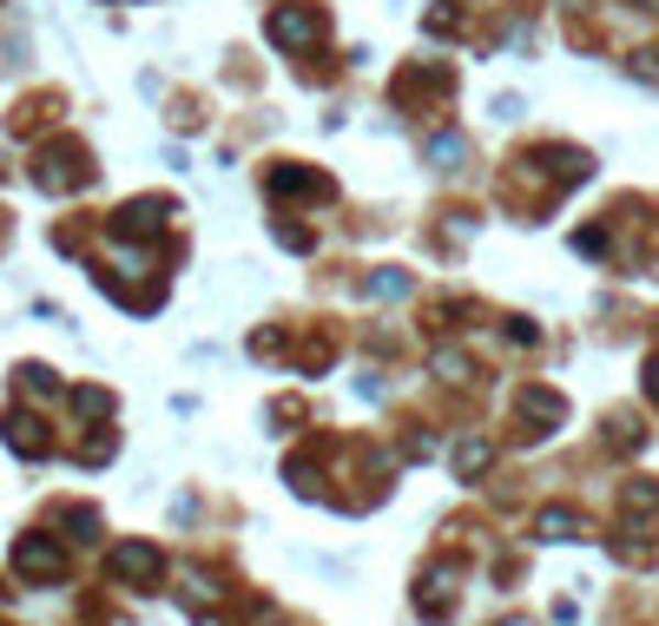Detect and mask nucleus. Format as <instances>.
<instances>
[{"instance_id":"nucleus-1","label":"nucleus","mask_w":659,"mask_h":626,"mask_svg":"<svg viewBox=\"0 0 659 626\" xmlns=\"http://www.w3.org/2000/svg\"><path fill=\"white\" fill-rule=\"evenodd\" d=\"M264 33H271L284 53H310V46L323 40V20H317L310 7H277V13L264 20Z\"/></svg>"},{"instance_id":"nucleus-2","label":"nucleus","mask_w":659,"mask_h":626,"mask_svg":"<svg viewBox=\"0 0 659 626\" xmlns=\"http://www.w3.org/2000/svg\"><path fill=\"white\" fill-rule=\"evenodd\" d=\"M112 574H119V581H132V587H158L165 554H158L152 541H119V548H112Z\"/></svg>"},{"instance_id":"nucleus-3","label":"nucleus","mask_w":659,"mask_h":626,"mask_svg":"<svg viewBox=\"0 0 659 626\" xmlns=\"http://www.w3.org/2000/svg\"><path fill=\"white\" fill-rule=\"evenodd\" d=\"M13 574H26V581H59V574H66V554H59L46 535H26V541H13Z\"/></svg>"},{"instance_id":"nucleus-4","label":"nucleus","mask_w":659,"mask_h":626,"mask_svg":"<svg viewBox=\"0 0 659 626\" xmlns=\"http://www.w3.org/2000/svg\"><path fill=\"white\" fill-rule=\"evenodd\" d=\"M165 218H172V205H165V198H132V205L112 218V231H119V238H158V231H165Z\"/></svg>"},{"instance_id":"nucleus-5","label":"nucleus","mask_w":659,"mask_h":626,"mask_svg":"<svg viewBox=\"0 0 659 626\" xmlns=\"http://www.w3.org/2000/svg\"><path fill=\"white\" fill-rule=\"evenodd\" d=\"M86 178H92V165H86L73 145L46 152V165H40V185H46V191H73V185H86Z\"/></svg>"},{"instance_id":"nucleus-6","label":"nucleus","mask_w":659,"mask_h":626,"mask_svg":"<svg viewBox=\"0 0 659 626\" xmlns=\"http://www.w3.org/2000/svg\"><path fill=\"white\" fill-rule=\"evenodd\" d=\"M449 587H455V561H449V568H436V574L422 581V594H416L422 620H442V614H449Z\"/></svg>"},{"instance_id":"nucleus-7","label":"nucleus","mask_w":659,"mask_h":626,"mask_svg":"<svg viewBox=\"0 0 659 626\" xmlns=\"http://www.w3.org/2000/svg\"><path fill=\"white\" fill-rule=\"evenodd\" d=\"M7 449H20V455H46V429H40V416H7Z\"/></svg>"},{"instance_id":"nucleus-8","label":"nucleus","mask_w":659,"mask_h":626,"mask_svg":"<svg viewBox=\"0 0 659 626\" xmlns=\"http://www.w3.org/2000/svg\"><path fill=\"white\" fill-rule=\"evenodd\" d=\"M535 535H541V541H581V535H587V521H581L574 508H541Z\"/></svg>"},{"instance_id":"nucleus-9","label":"nucleus","mask_w":659,"mask_h":626,"mask_svg":"<svg viewBox=\"0 0 659 626\" xmlns=\"http://www.w3.org/2000/svg\"><path fill=\"white\" fill-rule=\"evenodd\" d=\"M469 158V145H462V132H442V139H429V165H442V172H455Z\"/></svg>"},{"instance_id":"nucleus-10","label":"nucleus","mask_w":659,"mask_h":626,"mask_svg":"<svg viewBox=\"0 0 659 626\" xmlns=\"http://www.w3.org/2000/svg\"><path fill=\"white\" fill-rule=\"evenodd\" d=\"M521 403H528V416H535V422H561V416H568V403H561L554 389H528Z\"/></svg>"},{"instance_id":"nucleus-11","label":"nucleus","mask_w":659,"mask_h":626,"mask_svg":"<svg viewBox=\"0 0 659 626\" xmlns=\"http://www.w3.org/2000/svg\"><path fill=\"white\" fill-rule=\"evenodd\" d=\"M436 376H449V383H469V376H475V363H469L462 350H436Z\"/></svg>"},{"instance_id":"nucleus-12","label":"nucleus","mask_w":659,"mask_h":626,"mask_svg":"<svg viewBox=\"0 0 659 626\" xmlns=\"http://www.w3.org/2000/svg\"><path fill=\"white\" fill-rule=\"evenodd\" d=\"M488 469V442H462V455H455V475L469 482V475H482Z\"/></svg>"},{"instance_id":"nucleus-13","label":"nucleus","mask_w":659,"mask_h":626,"mask_svg":"<svg viewBox=\"0 0 659 626\" xmlns=\"http://www.w3.org/2000/svg\"><path fill=\"white\" fill-rule=\"evenodd\" d=\"M271 191H317V178L297 172V165H284V172H271Z\"/></svg>"},{"instance_id":"nucleus-14","label":"nucleus","mask_w":659,"mask_h":626,"mask_svg":"<svg viewBox=\"0 0 659 626\" xmlns=\"http://www.w3.org/2000/svg\"><path fill=\"white\" fill-rule=\"evenodd\" d=\"M73 409H79V416H112V396H106V389H79Z\"/></svg>"},{"instance_id":"nucleus-15","label":"nucleus","mask_w":659,"mask_h":626,"mask_svg":"<svg viewBox=\"0 0 659 626\" xmlns=\"http://www.w3.org/2000/svg\"><path fill=\"white\" fill-rule=\"evenodd\" d=\"M185 601H191V607H205V601H218V587H211L205 574H185Z\"/></svg>"},{"instance_id":"nucleus-16","label":"nucleus","mask_w":659,"mask_h":626,"mask_svg":"<svg viewBox=\"0 0 659 626\" xmlns=\"http://www.w3.org/2000/svg\"><path fill=\"white\" fill-rule=\"evenodd\" d=\"M20 383H26V389H33V396H46V389H59V383H53V376H46V370H40V363H26V370H20Z\"/></svg>"},{"instance_id":"nucleus-17","label":"nucleus","mask_w":659,"mask_h":626,"mask_svg":"<svg viewBox=\"0 0 659 626\" xmlns=\"http://www.w3.org/2000/svg\"><path fill=\"white\" fill-rule=\"evenodd\" d=\"M627 508H659V488L653 482H634V488H627Z\"/></svg>"},{"instance_id":"nucleus-18","label":"nucleus","mask_w":659,"mask_h":626,"mask_svg":"<svg viewBox=\"0 0 659 626\" xmlns=\"http://www.w3.org/2000/svg\"><path fill=\"white\" fill-rule=\"evenodd\" d=\"M73 535L92 541V535H99V515H92V508H73Z\"/></svg>"},{"instance_id":"nucleus-19","label":"nucleus","mask_w":659,"mask_h":626,"mask_svg":"<svg viewBox=\"0 0 659 626\" xmlns=\"http://www.w3.org/2000/svg\"><path fill=\"white\" fill-rule=\"evenodd\" d=\"M370 297H403V277H370Z\"/></svg>"},{"instance_id":"nucleus-20","label":"nucleus","mask_w":659,"mask_h":626,"mask_svg":"<svg viewBox=\"0 0 659 626\" xmlns=\"http://www.w3.org/2000/svg\"><path fill=\"white\" fill-rule=\"evenodd\" d=\"M647 389H653V396H659V356H653V363H647Z\"/></svg>"},{"instance_id":"nucleus-21","label":"nucleus","mask_w":659,"mask_h":626,"mask_svg":"<svg viewBox=\"0 0 659 626\" xmlns=\"http://www.w3.org/2000/svg\"><path fill=\"white\" fill-rule=\"evenodd\" d=\"M508 626H535V620H508Z\"/></svg>"},{"instance_id":"nucleus-22","label":"nucleus","mask_w":659,"mask_h":626,"mask_svg":"<svg viewBox=\"0 0 659 626\" xmlns=\"http://www.w3.org/2000/svg\"><path fill=\"white\" fill-rule=\"evenodd\" d=\"M653 7H659V0H653Z\"/></svg>"}]
</instances>
